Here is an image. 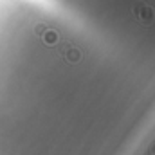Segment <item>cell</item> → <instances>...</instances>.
Wrapping results in <instances>:
<instances>
[{
  "mask_svg": "<svg viewBox=\"0 0 155 155\" xmlns=\"http://www.w3.org/2000/svg\"><path fill=\"white\" fill-rule=\"evenodd\" d=\"M43 40H45V43H56V41H58V35H56L54 31H49V29H47V31L43 33Z\"/></svg>",
  "mask_w": 155,
  "mask_h": 155,
  "instance_id": "3957f363",
  "label": "cell"
},
{
  "mask_svg": "<svg viewBox=\"0 0 155 155\" xmlns=\"http://www.w3.org/2000/svg\"><path fill=\"white\" fill-rule=\"evenodd\" d=\"M63 56H65V60H67L69 63L79 61V51L74 49V47H65V49H63Z\"/></svg>",
  "mask_w": 155,
  "mask_h": 155,
  "instance_id": "7a4b0ae2",
  "label": "cell"
},
{
  "mask_svg": "<svg viewBox=\"0 0 155 155\" xmlns=\"http://www.w3.org/2000/svg\"><path fill=\"white\" fill-rule=\"evenodd\" d=\"M135 15H137V16H139V20H141V22H144V24H150V22L153 20V11H152V7L143 5V4L135 9Z\"/></svg>",
  "mask_w": 155,
  "mask_h": 155,
  "instance_id": "6da1fadb",
  "label": "cell"
}]
</instances>
